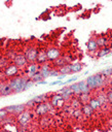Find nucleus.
Listing matches in <instances>:
<instances>
[{
    "mask_svg": "<svg viewBox=\"0 0 112 132\" xmlns=\"http://www.w3.org/2000/svg\"><path fill=\"white\" fill-rule=\"evenodd\" d=\"M30 78L27 77V76H15V77H12L8 80V84L12 90L13 93H21V92H24L25 91V88H26V85L28 82Z\"/></svg>",
    "mask_w": 112,
    "mask_h": 132,
    "instance_id": "nucleus-1",
    "label": "nucleus"
},
{
    "mask_svg": "<svg viewBox=\"0 0 112 132\" xmlns=\"http://www.w3.org/2000/svg\"><path fill=\"white\" fill-rule=\"evenodd\" d=\"M38 51L39 48L36 47L35 45H30L29 47L26 48L24 55L28 61L29 64L31 63H36V60H37V56H38Z\"/></svg>",
    "mask_w": 112,
    "mask_h": 132,
    "instance_id": "nucleus-2",
    "label": "nucleus"
},
{
    "mask_svg": "<svg viewBox=\"0 0 112 132\" xmlns=\"http://www.w3.org/2000/svg\"><path fill=\"white\" fill-rule=\"evenodd\" d=\"M20 71H21V69H20L15 64H13V63L11 62L10 64H8V65L3 69V74H4L5 77H7V78L10 79V78H12V77L18 76Z\"/></svg>",
    "mask_w": 112,
    "mask_h": 132,
    "instance_id": "nucleus-3",
    "label": "nucleus"
},
{
    "mask_svg": "<svg viewBox=\"0 0 112 132\" xmlns=\"http://www.w3.org/2000/svg\"><path fill=\"white\" fill-rule=\"evenodd\" d=\"M31 119H32V113H31V111H29V110L26 109L25 111H23L22 113H20V114L16 116V123H17L21 127H26V126L30 123Z\"/></svg>",
    "mask_w": 112,
    "mask_h": 132,
    "instance_id": "nucleus-4",
    "label": "nucleus"
},
{
    "mask_svg": "<svg viewBox=\"0 0 112 132\" xmlns=\"http://www.w3.org/2000/svg\"><path fill=\"white\" fill-rule=\"evenodd\" d=\"M52 105L50 104L49 101H46V102H42V103H39L35 106V112L36 114L38 116H44L46 114L47 112H49L51 109H52Z\"/></svg>",
    "mask_w": 112,
    "mask_h": 132,
    "instance_id": "nucleus-5",
    "label": "nucleus"
},
{
    "mask_svg": "<svg viewBox=\"0 0 112 132\" xmlns=\"http://www.w3.org/2000/svg\"><path fill=\"white\" fill-rule=\"evenodd\" d=\"M46 57L48 62H53L61 57V50L55 46H50L46 48Z\"/></svg>",
    "mask_w": 112,
    "mask_h": 132,
    "instance_id": "nucleus-6",
    "label": "nucleus"
},
{
    "mask_svg": "<svg viewBox=\"0 0 112 132\" xmlns=\"http://www.w3.org/2000/svg\"><path fill=\"white\" fill-rule=\"evenodd\" d=\"M5 109L11 116H17V114H20V113H22L23 111L26 110V105L25 104H14V105L6 106Z\"/></svg>",
    "mask_w": 112,
    "mask_h": 132,
    "instance_id": "nucleus-7",
    "label": "nucleus"
},
{
    "mask_svg": "<svg viewBox=\"0 0 112 132\" xmlns=\"http://www.w3.org/2000/svg\"><path fill=\"white\" fill-rule=\"evenodd\" d=\"M12 63L15 64L20 69H21V68H25V67H27L28 64H29L24 54H17V55L14 57V59L12 60Z\"/></svg>",
    "mask_w": 112,
    "mask_h": 132,
    "instance_id": "nucleus-8",
    "label": "nucleus"
},
{
    "mask_svg": "<svg viewBox=\"0 0 112 132\" xmlns=\"http://www.w3.org/2000/svg\"><path fill=\"white\" fill-rule=\"evenodd\" d=\"M39 69H40V65H38L37 63L28 64V66L26 67V76L31 79L37 72H39Z\"/></svg>",
    "mask_w": 112,
    "mask_h": 132,
    "instance_id": "nucleus-9",
    "label": "nucleus"
},
{
    "mask_svg": "<svg viewBox=\"0 0 112 132\" xmlns=\"http://www.w3.org/2000/svg\"><path fill=\"white\" fill-rule=\"evenodd\" d=\"M48 61H47V57H46V48H39L36 63L41 66V65H43V64H45Z\"/></svg>",
    "mask_w": 112,
    "mask_h": 132,
    "instance_id": "nucleus-10",
    "label": "nucleus"
},
{
    "mask_svg": "<svg viewBox=\"0 0 112 132\" xmlns=\"http://www.w3.org/2000/svg\"><path fill=\"white\" fill-rule=\"evenodd\" d=\"M49 102H50V104L52 105V107L55 108V107L60 106V102H65V101H64V99H63V96H62L60 93H55V94H53V95L50 96Z\"/></svg>",
    "mask_w": 112,
    "mask_h": 132,
    "instance_id": "nucleus-11",
    "label": "nucleus"
},
{
    "mask_svg": "<svg viewBox=\"0 0 112 132\" xmlns=\"http://www.w3.org/2000/svg\"><path fill=\"white\" fill-rule=\"evenodd\" d=\"M106 79H107V76L103 75L101 72L94 74V80H95V85H96V88H97V89H99V88H101L102 86H104Z\"/></svg>",
    "mask_w": 112,
    "mask_h": 132,
    "instance_id": "nucleus-12",
    "label": "nucleus"
},
{
    "mask_svg": "<svg viewBox=\"0 0 112 132\" xmlns=\"http://www.w3.org/2000/svg\"><path fill=\"white\" fill-rule=\"evenodd\" d=\"M59 93L63 96V99H64V101H66V100H69L74 94H73V92H72V90L70 89V87H64L62 90H60L59 91Z\"/></svg>",
    "mask_w": 112,
    "mask_h": 132,
    "instance_id": "nucleus-13",
    "label": "nucleus"
},
{
    "mask_svg": "<svg viewBox=\"0 0 112 132\" xmlns=\"http://www.w3.org/2000/svg\"><path fill=\"white\" fill-rule=\"evenodd\" d=\"M50 69H51V66L49 63H45L43 65L40 66V69H39V72L40 74L43 76V78H47L49 76V72H50Z\"/></svg>",
    "mask_w": 112,
    "mask_h": 132,
    "instance_id": "nucleus-14",
    "label": "nucleus"
},
{
    "mask_svg": "<svg viewBox=\"0 0 112 132\" xmlns=\"http://www.w3.org/2000/svg\"><path fill=\"white\" fill-rule=\"evenodd\" d=\"M96 41H97V44H98V47L102 48V47H106L107 44L109 43V39L105 36V35H100L96 38Z\"/></svg>",
    "mask_w": 112,
    "mask_h": 132,
    "instance_id": "nucleus-15",
    "label": "nucleus"
},
{
    "mask_svg": "<svg viewBox=\"0 0 112 132\" xmlns=\"http://www.w3.org/2000/svg\"><path fill=\"white\" fill-rule=\"evenodd\" d=\"M79 86V90H80V94H89L90 93V88L88 87V85L86 84L85 80H81L78 82Z\"/></svg>",
    "mask_w": 112,
    "mask_h": 132,
    "instance_id": "nucleus-16",
    "label": "nucleus"
},
{
    "mask_svg": "<svg viewBox=\"0 0 112 132\" xmlns=\"http://www.w3.org/2000/svg\"><path fill=\"white\" fill-rule=\"evenodd\" d=\"M12 93H13V92H12V90H11V88H10V86H9L8 82H5V84L2 85V89H1V94H0V96L5 97V96H9V95L12 94Z\"/></svg>",
    "mask_w": 112,
    "mask_h": 132,
    "instance_id": "nucleus-17",
    "label": "nucleus"
},
{
    "mask_svg": "<svg viewBox=\"0 0 112 132\" xmlns=\"http://www.w3.org/2000/svg\"><path fill=\"white\" fill-rule=\"evenodd\" d=\"M80 109H81L82 114H84V116H86V117H90V116L94 113V109L89 106V104H88V103L82 104V105H81V107H80Z\"/></svg>",
    "mask_w": 112,
    "mask_h": 132,
    "instance_id": "nucleus-18",
    "label": "nucleus"
},
{
    "mask_svg": "<svg viewBox=\"0 0 112 132\" xmlns=\"http://www.w3.org/2000/svg\"><path fill=\"white\" fill-rule=\"evenodd\" d=\"M86 46H87V50L90 52V53H95L99 47H98V44H97V41H96V38H90L87 43H86Z\"/></svg>",
    "mask_w": 112,
    "mask_h": 132,
    "instance_id": "nucleus-19",
    "label": "nucleus"
},
{
    "mask_svg": "<svg viewBox=\"0 0 112 132\" xmlns=\"http://www.w3.org/2000/svg\"><path fill=\"white\" fill-rule=\"evenodd\" d=\"M70 68H71V73H77V72L81 71V69L83 68V64L80 63V62L71 63L70 64Z\"/></svg>",
    "mask_w": 112,
    "mask_h": 132,
    "instance_id": "nucleus-20",
    "label": "nucleus"
},
{
    "mask_svg": "<svg viewBox=\"0 0 112 132\" xmlns=\"http://www.w3.org/2000/svg\"><path fill=\"white\" fill-rule=\"evenodd\" d=\"M88 104H89V106H90L94 110H97V109H99V108L101 107V103H100V101L97 99V97H91V98L89 99V101H88Z\"/></svg>",
    "mask_w": 112,
    "mask_h": 132,
    "instance_id": "nucleus-21",
    "label": "nucleus"
},
{
    "mask_svg": "<svg viewBox=\"0 0 112 132\" xmlns=\"http://www.w3.org/2000/svg\"><path fill=\"white\" fill-rule=\"evenodd\" d=\"M111 48L106 46V47H102L97 52V58H103V57H107L110 54Z\"/></svg>",
    "mask_w": 112,
    "mask_h": 132,
    "instance_id": "nucleus-22",
    "label": "nucleus"
},
{
    "mask_svg": "<svg viewBox=\"0 0 112 132\" xmlns=\"http://www.w3.org/2000/svg\"><path fill=\"white\" fill-rule=\"evenodd\" d=\"M36 104H39V103H42V102H46L48 100V95L47 94H42V95H38L34 98H32Z\"/></svg>",
    "mask_w": 112,
    "mask_h": 132,
    "instance_id": "nucleus-23",
    "label": "nucleus"
},
{
    "mask_svg": "<svg viewBox=\"0 0 112 132\" xmlns=\"http://www.w3.org/2000/svg\"><path fill=\"white\" fill-rule=\"evenodd\" d=\"M71 64V63H70ZM70 64H65L64 66L58 68L59 69V73L60 74H65V75H68V74H71V68H70Z\"/></svg>",
    "mask_w": 112,
    "mask_h": 132,
    "instance_id": "nucleus-24",
    "label": "nucleus"
},
{
    "mask_svg": "<svg viewBox=\"0 0 112 132\" xmlns=\"http://www.w3.org/2000/svg\"><path fill=\"white\" fill-rule=\"evenodd\" d=\"M65 64H68L67 61H66V59H65V57H60L59 59H57L55 61L52 62V65H53L54 67H58V68L64 66Z\"/></svg>",
    "mask_w": 112,
    "mask_h": 132,
    "instance_id": "nucleus-25",
    "label": "nucleus"
},
{
    "mask_svg": "<svg viewBox=\"0 0 112 132\" xmlns=\"http://www.w3.org/2000/svg\"><path fill=\"white\" fill-rule=\"evenodd\" d=\"M97 99L100 101L101 103V107L105 104L108 103V100H107V96H106V93H100L99 95H97Z\"/></svg>",
    "mask_w": 112,
    "mask_h": 132,
    "instance_id": "nucleus-26",
    "label": "nucleus"
},
{
    "mask_svg": "<svg viewBox=\"0 0 112 132\" xmlns=\"http://www.w3.org/2000/svg\"><path fill=\"white\" fill-rule=\"evenodd\" d=\"M78 96H79V98H78V99L80 100V102H81L82 104L88 103V101H89V99H90L89 94H79Z\"/></svg>",
    "mask_w": 112,
    "mask_h": 132,
    "instance_id": "nucleus-27",
    "label": "nucleus"
},
{
    "mask_svg": "<svg viewBox=\"0 0 112 132\" xmlns=\"http://www.w3.org/2000/svg\"><path fill=\"white\" fill-rule=\"evenodd\" d=\"M8 117H9V113H8V111H7L5 108L0 109V123H1V124H2L3 121L6 120Z\"/></svg>",
    "mask_w": 112,
    "mask_h": 132,
    "instance_id": "nucleus-28",
    "label": "nucleus"
},
{
    "mask_svg": "<svg viewBox=\"0 0 112 132\" xmlns=\"http://www.w3.org/2000/svg\"><path fill=\"white\" fill-rule=\"evenodd\" d=\"M71 105L74 109H76V108H80L82 103L80 102V100L78 98H73V99H71Z\"/></svg>",
    "mask_w": 112,
    "mask_h": 132,
    "instance_id": "nucleus-29",
    "label": "nucleus"
},
{
    "mask_svg": "<svg viewBox=\"0 0 112 132\" xmlns=\"http://www.w3.org/2000/svg\"><path fill=\"white\" fill-rule=\"evenodd\" d=\"M9 63V60L7 57H0V69H4Z\"/></svg>",
    "mask_w": 112,
    "mask_h": 132,
    "instance_id": "nucleus-30",
    "label": "nucleus"
},
{
    "mask_svg": "<svg viewBox=\"0 0 112 132\" xmlns=\"http://www.w3.org/2000/svg\"><path fill=\"white\" fill-rule=\"evenodd\" d=\"M69 87H70V89L72 90V92H73L74 95H79V94H80V90H79L78 82H76V84H72V85L69 86Z\"/></svg>",
    "mask_w": 112,
    "mask_h": 132,
    "instance_id": "nucleus-31",
    "label": "nucleus"
},
{
    "mask_svg": "<svg viewBox=\"0 0 112 132\" xmlns=\"http://www.w3.org/2000/svg\"><path fill=\"white\" fill-rule=\"evenodd\" d=\"M31 79H32V81H33L34 84H35V82H37V84H38L39 81L43 80L44 78H43V76L40 74V72H37V73H36V74H35V75H34V76L31 78Z\"/></svg>",
    "mask_w": 112,
    "mask_h": 132,
    "instance_id": "nucleus-32",
    "label": "nucleus"
},
{
    "mask_svg": "<svg viewBox=\"0 0 112 132\" xmlns=\"http://www.w3.org/2000/svg\"><path fill=\"white\" fill-rule=\"evenodd\" d=\"M106 96H107V100H108V103L112 104V89L110 88L107 92H106Z\"/></svg>",
    "mask_w": 112,
    "mask_h": 132,
    "instance_id": "nucleus-33",
    "label": "nucleus"
},
{
    "mask_svg": "<svg viewBox=\"0 0 112 132\" xmlns=\"http://www.w3.org/2000/svg\"><path fill=\"white\" fill-rule=\"evenodd\" d=\"M59 75H60V73H59V69L58 68H51L50 69L49 76H55V77H58Z\"/></svg>",
    "mask_w": 112,
    "mask_h": 132,
    "instance_id": "nucleus-34",
    "label": "nucleus"
},
{
    "mask_svg": "<svg viewBox=\"0 0 112 132\" xmlns=\"http://www.w3.org/2000/svg\"><path fill=\"white\" fill-rule=\"evenodd\" d=\"M81 114H82V112H81V109H80V108L73 109V117L78 118V117H81Z\"/></svg>",
    "mask_w": 112,
    "mask_h": 132,
    "instance_id": "nucleus-35",
    "label": "nucleus"
},
{
    "mask_svg": "<svg viewBox=\"0 0 112 132\" xmlns=\"http://www.w3.org/2000/svg\"><path fill=\"white\" fill-rule=\"evenodd\" d=\"M77 78H78V76L75 75V76H73V77H71V78H69V79H67V80H65V81H63V85H66V84H69V82H73V81L77 80Z\"/></svg>",
    "mask_w": 112,
    "mask_h": 132,
    "instance_id": "nucleus-36",
    "label": "nucleus"
},
{
    "mask_svg": "<svg viewBox=\"0 0 112 132\" xmlns=\"http://www.w3.org/2000/svg\"><path fill=\"white\" fill-rule=\"evenodd\" d=\"M35 104H36V103H35V101H34L33 99H31V100H29V101H28V102H27V103H26L25 105H26V107L32 108L33 106H35Z\"/></svg>",
    "mask_w": 112,
    "mask_h": 132,
    "instance_id": "nucleus-37",
    "label": "nucleus"
},
{
    "mask_svg": "<svg viewBox=\"0 0 112 132\" xmlns=\"http://www.w3.org/2000/svg\"><path fill=\"white\" fill-rule=\"evenodd\" d=\"M33 86H34V82L32 81V79H29V80H28V82H27V85H26L25 91H26V90H28V89H30V88H32Z\"/></svg>",
    "mask_w": 112,
    "mask_h": 132,
    "instance_id": "nucleus-38",
    "label": "nucleus"
},
{
    "mask_svg": "<svg viewBox=\"0 0 112 132\" xmlns=\"http://www.w3.org/2000/svg\"><path fill=\"white\" fill-rule=\"evenodd\" d=\"M49 86H55V85H63V80H54V81H51L48 84Z\"/></svg>",
    "mask_w": 112,
    "mask_h": 132,
    "instance_id": "nucleus-39",
    "label": "nucleus"
},
{
    "mask_svg": "<svg viewBox=\"0 0 112 132\" xmlns=\"http://www.w3.org/2000/svg\"><path fill=\"white\" fill-rule=\"evenodd\" d=\"M66 76H67V75H65V74H60L57 78H58V80H62V79H63V78H65Z\"/></svg>",
    "mask_w": 112,
    "mask_h": 132,
    "instance_id": "nucleus-40",
    "label": "nucleus"
},
{
    "mask_svg": "<svg viewBox=\"0 0 112 132\" xmlns=\"http://www.w3.org/2000/svg\"><path fill=\"white\" fill-rule=\"evenodd\" d=\"M108 84H109V87L112 89V75L109 76V80H108Z\"/></svg>",
    "mask_w": 112,
    "mask_h": 132,
    "instance_id": "nucleus-41",
    "label": "nucleus"
},
{
    "mask_svg": "<svg viewBox=\"0 0 112 132\" xmlns=\"http://www.w3.org/2000/svg\"><path fill=\"white\" fill-rule=\"evenodd\" d=\"M38 84H39V85H45V84H47V82H46V80H45V79H43V80H41V81H39Z\"/></svg>",
    "mask_w": 112,
    "mask_h": 132,
    "instance_id": "nucleus-42",
    "label": "nucleus"
},
{
    "mask_svg": "<svg viewBox=\"0 0 112 132\" xmlns=\"http://www.w3.org/2000/svg\"><path fill=\"white\" fill-rule=\"evenodd\" d=\"M2 85H3V84H2V82H0V94H1V89H2Z\"/></svg>",
    "mask_w": 112,
    "mask_h": 132,
    "instance_id": "nucleus-43",
    "label": "nucleus"
},
{
    "mask_svg": "<svg viewBox=\"0 0 112 132\" xmlns=\"http://www.w3.org/2000/svg\"><path fill=\"white\" fill-rule=\"evenodd\" d=\"M0 132H8V131H6V130H4V129H2Z\"/></svg>",
    "mask_w": 112,
    "mask_h": 132,
    "instance_id": "nucleus-44",
    "label": "nucleus"
},
{
    "mask_svg": "<svg viewBox=\"0 0 112 132\" xmlns=\"http://www.w3.org/2000/svg\"><path fill=\"white\" fill-rule=\"evenodd\" d=\"M111 68V75H112V67H110Z\"/></svg>",
    "mask_w": 112,
    "mask_h": 132,
    "instance_id": "nucleus-45",
    "label": "nucleus"
},
{
    "mask_svg": "<svg viewBox=\"0 0 112 132\" xmlns=\"http://www.w3.org/2000/svg\"><path fill=\"white\" fill-rule=\"evenodd\" d=\"M18 132H23V131H18Z\"/></svg>",
    "mask_w": 112,
    "mask_h": 132,
    "instance_id": "nucleus-46",
    "label": "nucleus"
}]
</instances>
